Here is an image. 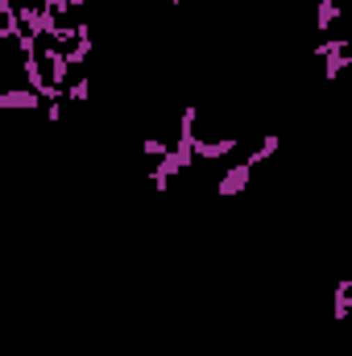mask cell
Segmentation results:
<instances>
[{"label": "cell", "instance_id": "obj_1", "mask_svg": "<svg viewBox=\"0 0 352 356\" xmlns=\"http://www.w3.org/2000/svg\"><path fill=\"white\" fill-rule=\"evenodd\" d=\"M253 170H257V166H249V162L241 158L237 166H228V170L220 175V182H216V195H220V199H228V195H241V191L249 186V178H253Z\"/></svg>", "mask_w": 352, "mask_h": 356}, {"label": "cell", "instance_id": "obj_2", "mask_svg": "<svg viewBox=\"0 0 352 356\" xmlns=\"http://www.w3.org/2000/svg\"><path fill=\"white\" fill-rule=\"evenodd\" d=\"M0 108H4V112H13V108H25V112H46V99H42L33 88H25V91H0Z\"/></svg>", "mask_w": 352, "mask_h": 356}, {"label": "cell", "instance_id": "obj_3", "mask_svg": "<svg viewBox=\"0 0 352 356\" xmlns=\"http://www.w3.org/2000/svg\"><path fill=\"white\" fill-rule=\"evenodd\" d=\"M278 145H282V137H278V133H269L253 154H245V162H249V166H262V162H269V158L278 154Z\"/></svg>", "mask_w": 352, "mask_h": 356}, {"label": "cell", "instance_id": "obj_4", "mask_svg": "<svg viewBox=\"0 0 352 356\" xmlns=\"http://www.w3.org/2000/svg\"><path fill=\"white\" fill-rule=\"evenodd\" d=\"M88 95H91V83H88V79H75V83L67 88V99H71V104H88Z\"/></svg>", "mask_w": 352, "mask_h": 356}]
</instances>
